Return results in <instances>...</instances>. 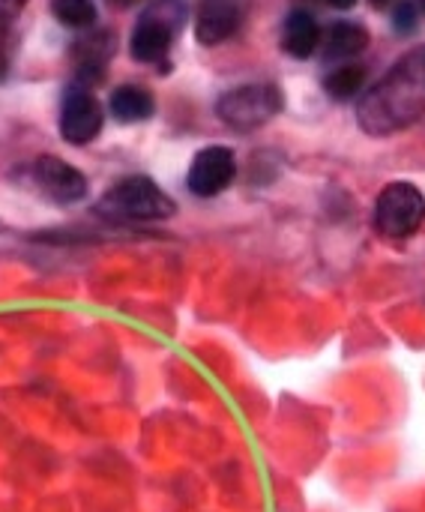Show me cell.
Listing matches in <instances>:
<instances>
[{
    "label": "cell",
    "instance_id": "obj_11",
    "mask_svg": "<svg viewBox=\"0 0 425 512\" xmlns=\"http://www.w3.org/2000/svg\"><path fill=\"white\" fill-rule=\"evenodd\" d=\"M75 60H78V75L81 78H102L105 63L114 54V33L111 30H99L93 36H81L72 48Z\"/></svg>",
    "mask_w": 425,
    "mask_h": 512
},
{
    "label": "cell",
    "instance_id": "obj_6",
    "mask_svg": "<svg viewBox=\"0 0 425 512\" xmlns=\"http://www.w3.org/2000/svg\"><path fill=\"white\" fill-rule=\"evenodd\" d=\"M102 120H105L102 105L87 87H81V84L66 87L63 105H60V135H63V141H69L75 147L90 144L102 132Z\"/></svg>",
    "mask_w": 425,
    "mask_h": 512
},
{
    "label": "cell",
    "instance_id": "obj_8",
    "mask_svg": "<svg viewBox=\"0 0 425 512\" xmlns=\"http://www.w3.org/2000/svg\"><path fill=\"white\" fill-rule=\"evenodd\" d=\"M33 183L57 204H75L87 195V177L57 156H39L33 165Z\"/></svg>",
    "mask_w": 425,
    "mask_h": 512
},
{
    "label": "cell",
    "instance_id": "obj_15",
    "mask_svg": "<svg viewBox=\"0 0 425 512\" xmlns=\"http://www.w3.org/2000/svg\"><path fill=\"white\" fill-rule=\"evenodd\" d=\"M51 12L63 27H72V30H87L96 24L93 0H51Z\"/></svg>",
    "mask_w": 425,
    "mask_h": 512
},
{
    "label": "cell",
    "instance_id": "obj_12",
    "mask_svg": "<svg viewBox=\"0 0 425 512\" xmlns=\"http://www.w3.org/2000/svg\"><path fill=\"white\" fill-rule=\"evenodd\" d=\"M324 42V60H351L369 45V30L357 21H336Z\"/></svg>",
    "mask_w": 425,
    "mask_h": 512
},
{
    "label": "cell",
    "instance_id": "obj_5",
    "mask_svg": "<svg viewBox=\"0 0 425 512\" xmlns=\"http://www.w3.org/2000/svg\"><path fill=\"white\" fill-rule=\"evenodd\" d=\"M425 222V195L414 183H390L375 204V228L384 237H414Z\"/></svg>",
    "mask_w": 425,
    "mask_h": 512
},
{
    "label": "cell",
    "instance_id": "obj_9",
    "mask_svg": "<svg viewBox=\"0 0 425 512\" xmlns=\"http://www.w3.org/2000/svg\"><path fill=\"white\" fill-rule=\"evenodd\" d=\"M240 27L237 0H201L195 12V39L201 45H219L234 36Z\"/></svg>",
    "mask_w": 425,
    "mask_h": 512
},
{
    "label": "cell",
    "instance_id": "obj_20",
    "mask_svg": "<svg viewBox=\"0 0 425 512\" xmlns=\"http://www.w3.org/2000/svg\"><path fill=\"white\" fill-rule=\"evenodd\" d=\"M369 3H372V6H375V9H384V6H390V3H393V0H369Z\"/></svg>",
    "mask_w": 425,
    "mask_h": 512
},
{
    "label": "cell",
    "instance_id": "obj_7",
    "mask_svg": "<svg viewBox=\"0 0 425 512\" xmlns=\"http://www.w3.org/2000/svg\"><path fill=\"white\" fill-rule=\"evenodd\" d=\"M234 174H237L234 150L222 147V144H213V147H204V150L195 153V159L189 165V174H186V186L198 198H213V195H219V192H225L231 186Z\"/></svg>",
    "mask_w": 425,
    "mask_h": 512
},
{
    "label": "cell",
    "instance_id": "obj_13",
    "mask_svg": "<svg viewBox=\"0 0 425 512\" xmlns=\"http://www.w3.org/2000/svg\"><path fill=\"white\" fill-rule=\"evenodd\" d=\"M111 114L114 120L120 123H141V120H150L153 111H156V102H153V93L147 87H138V84H123L111 93Z\"/></svg>",
    "mask_w": 425,
    "mask_h": 512
},
{
    "label": "cell",
    "instance_id": "obj_2",
    "mask_svg": "<svg viewBox=\"0 0 425 512\" xmlns=\"http://www.w3.org/2000/svg\"><path fill=\"white\" fill-rule=\"evenodd\" d=\"M174 210H177L174 198L165 195L156 186V180L141 174L114 183L99 201V213L120 222H159L174 216Z\"/></svg>",
    "mask_w": 425,
    "mask_h": 512
},
{
    "label": "cell",
    "instance_id": "obj_17",
    "mask_svg": "<svg viewBox=\"0 0 425 512\" xmlns=\"http://www.w3.org/2000/svg\"><path fill=\"white\" fill-rule=\"evenodd\" d=\"M27 0H0V12H18Z\"/></svg>",
    "mask_w": 425,
    "mask_h": 512
},
{
    "label": "cell",
    "instance_id": "obj_4",
    "mask_svg": "<svg viewBox=\"0 0 425 512\" xmlns=\"http://www.w3.org/2000/svg\"><path fill=\"white\" fill-rule=\"evenodd\" d=\"M285 108V96L276 84H246V87H234L228 93L219 96L216 102V114L225 126L237 129V132H249L258 129L264 123H270L279 111Z\"/></svg>",
    "mask_w": 425,
    "mask_h": 512
},
{
    "label": "cell",
    "instance_id": "obj_1",
    "mask_svg": "<svg viewBox=\"0 0 425 512\" xmlns=\"http://www.w3.org/2000/svg\"><path fill=\"white\" fill-rule=\"evenodd\" d=\"M425 117V45L411 48L360 99L357 120L369 135H393Z\"/></svg>",
    "mask_w": 425,
    "mask_h": 512
},
{
    "label": "cell",
    "instance_id": "obj_21",
    "mask_svg": "<svg viewBox=\"0 0 425 512\" xmlns=\"http://www.w3.org/2000/svg\"><path fill=\"white\" fill-rule=\"evenodd\" d=\"M423 3H425V0H423Z\"/></svg>",
    "mask_w": 425,
    "mask_h": 512
},
{
    "label": "cell",
    "instance_id": "obj_10",
    "mask_svg": "<svg viewBox=\"0 0 425 512\" xmlns=\"http://www.w3.org/2000/svg\"><path fill=\"white\" fill-rule=\"evenodd\" d=\"M321 45V27L315 21L312 12L306 9H294L288 18H285V27H282V48L297 57V60H306L318 51Z\"/></svg>",
    "mask_w": 425,
    "mask_h": 512
},
{
    "label": "cell",
    "instance_id": "obj_16",
    "mask_svg": "<svg viewBox=\"0 0 425 512\" xmlns=\"http://www.w3.org/2000/svg\"><path fill=\"white\" fill-rule=\"evenodd\" d=\"M393 24H396V30H405V33H411L417 27V9L411 0L399 3V9L393 12Z\"/></svg>",
    "mask_w": 425,
    "mask_h": 512
},
{
    "label": "cell",
    "instance_id": "obj_18",
    "mask_svg": "<svg viewBox=\"0 0 425 512\" xmlns=\"http://www.w3.org/2000/svg\"><path fill=\"white\" fill-rule=\"evenodd\" d=\"M108 6H114V9H129V6H135L138 0H105Z\"/></svg>",
    "mask_w": 425,
    "mask_h": 512
},
{
    "label": "cell",
    "instance_id": "obj_3",
    "mask_svg": "<svg viewBox=\"0 0 425 512\" xmlns=\"http://www.w3.org/2000/svg\"><path fill=\"white\" fill-rule=\"evenodd\" d=\"M186 15L189 12L183 0H153L132 30L129 39L132 57L138 63H165L168 69V51L186 24Z\"/></svg>",
    "mask_w": 425,
    "mask_h": 512
},
{
    "label": "cell",
    "instance_id": "obj_19",
    "mask_svg": "<svg viewBox=\"0 0 425 512\" xmlns=\"http://www.w3.org/2000/svg\"><path fill=\"white\" fill-rule=\"evenodd\" d=\"M327 3H330V6H336V9H351L357 0H327Z\"/></svg>",
    "mask_w": 425,
    "mask_h": 512
},
{
    "label": "cell",
    "instance_id": "obj_14",
    "mask_svg": "<svg viewBox=\"0 0 425 512\" xmlns=\"http://www.w3.org/2000/svg\"><path fill=\"white\" fill-rule=\"evenodd\" d=\"M363 81H366V69H363V66L348 63V66L333 69V72L324 78V90H327L333 99L345 102V99H354V96L363 90Z\"/></svg>",
    "mask_w": 425,
    "mask_h": 512
}]
</instances>
